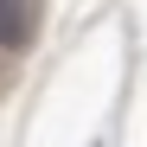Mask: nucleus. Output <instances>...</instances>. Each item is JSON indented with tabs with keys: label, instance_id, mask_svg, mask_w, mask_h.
Returning <instances> with one entry per match:
<instances>
[{
	"label": "nucleus",
	"instance_id": "f257e3e1",
	"mask_svg": "<svg viewBox=\"0 0 147 147\" xmlns=\"http://www.w3.org/2000/svg\"><path fill=\"white\" fill-rule=\"evenodd\" d=\"M38 32V0H0V38L7 51H26Z\"/></svg>",
	"mask_w": 147,
	"mask_h": 147
}]
</instances>
